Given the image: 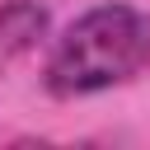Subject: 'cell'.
<instances>
[{"label":"cell","mask_w":150,"mask_h":150,"mask_svg":"<svg viewBox=\"0 0 150 150\" xmlns=\"http://www.w3.org/2000/svg\"><path fill=\"white\" fill-rule=\"evenodd\" d=\"M150 66V14L131 5H98L80 14L47 56V89L61 98L112 89Z\"/></svg>","instance_id":"obj_1"},{"label":"cell","mask_w":150,"mask_h":150,"mask_svg":"<svg viewBox=\"0 0 150 150\" xmlns=\"http://www.w3.org/2000/svg\"><path fill=\"white\" fill-rule=\"evenodd\" d=\"M47 33V9L33 0H9L0 5V52H28Z\"/></svg>","instance_id":"obj_2"}]
</instances>
